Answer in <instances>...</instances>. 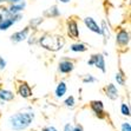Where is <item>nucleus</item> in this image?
<instances>
[{
  "instance_id": "nucleus-21",
  "label": "nucleus",
  "mask_w": 131,
  "mask_h": 131,
  "mask_svg": "<svg viewBox=\"0 0 131 131\" xmlns=\"http://www.w3.org/2000/svg\"><path fill=\"white\" fill-rule=\"evenodd\" d=\"M82 82L83 84H95V83H97V78L95 76L90 74V73H88V74H84L82 77Z\"/></svg>"
},
{
  "instance_id": "nucleus-28",
  "label": "nucleus",
  "mask_w": 131,
  "mask_h": 131,
  "mask_svg": "<svg viewBox=\"0 0 131 131\" xmlns=\"http://www.w3.org/2000/svg\"><path fill=\"white\" fill-rule=\"evenodd\" d=\"M6 1H8V3H12V4H17V3H19L20 0H6Z\"/></svg>"
},
{
  "instance_id": "nucleus-20",
  "label": "nucleus",
  "mask_w": 131,
  "mask_h": 131,
  "mask_svg": "<svg viewBox=\"0 0 131 131\" xmlns=\"http://www.w3.org/2000/svg\"><path fill=\"white\" fill-rule=\"evenodd\" d=\"M13 24L14 23H13V20L11 18H4L0 21V31H7Z\"/></svg>"
},
{
  "instance_id": "nucleus-11",
  "label": "nucleus",
  "mask_w": 131,
  "mask_h": 131,
  "mask_svg": "<svg viewBox=\"0 0 131 131\" xmlns=\"http://www.w3.org/2000/svg\"><path fill=\"white\" fill-rule=\"evenodd\" d=\"M67 92V84L65 80H60V82H58V84H57V86H56L54 89V97L57 98V99H63V98L65 97V95H66Z\"/></svg>"
},
{
  "instance_id": "nucleus-29",
  "label": "nucleus",
  "mask_w": 131,
  "mask_h": 131,
  "mask_svg": "<svg viewBox=\"0 0 131 131\" xmlns=\"http://www.w3.org/2000/svg\"><path fill=\"white\" fill-rule=\"evenodd\" d=\"M60 3H63V4H67V3H70L71 0H59Z\"/></svg>"
},
{
  "instance_id": "nucleus-24",
  "label": "nucleus",
  "mask_w": 131,
  "mask_h": 131,
  "mask_svg": "<svg viewBox=\"0 0 131 131\" xmlns=\"http://www.w3.org/2000/svg\"><path fill=\"white\" fill-rule=\"evenodd\" d=\"M6 66H7V61L5 60L4 57L0 56V71H4L5 69H6Z\"/></svg>"
},
{
  "instance_id": "nucleus-23",
  "label": "nucleus",
  "mask_w": 131,
  "mask_h": 131,
  "mask_svg": "<svg viewBox=\"0 0 131 131\" xmlns=\"http://www.w3.org/2000/svg\"><path fill=\"white\" fill-rule=\"evenodd\" d=\"M121 131H131V124L129 121L122 123V125H121Z\"/></svg>"
},
{
  "instance_id": "nucleus-31",
  "label": "nucleus",
  "mask_w": 131,
  "mask_h": 131,
  "mask_svg": "<svg viewBox=\"0 0 131 131\" xmlns=\"http://www.w3.org/2000/svg\"><path fill=\"white\" fill-rule=\"evenodd\" d=\"M4 1H6V0H0V4H1V3H4Z\"/></svg>"
},
{
  "instance_id": "nucleus-13",
  "label": "nucleus",
  "mask_w": 131,
  "mask_h": 131,
  "mask_svg": "<svg viewBox=\"0 0 131 131\" xmlns=\"http://www.w3.org/2000/svg\"><path fill=\"white\" fill-rule=\"evenodd\" d=\"M84 24L91 32H93L96 34H101V26L96 23V20L93 18H91V17L84 18Z\"/></svg>"
},
{
  "instance_id": "nucleus-30",
  "label": "nucleus",
  "mask_w": 131,
  "mask_h": 131,
  "mask_svg": "<svg viewBox=\"0 0 131 131\" xmlns=\"http://www.w3.org/2000/svg\"><path fill=\"white\" fill-rule=\"evenodd\" d=\"M4 19V17H3V14H1V13H0V21H1V20H3Z\"/></svg>"
},
{
  "instance_id": "nucleus-25",
  "label": "nucleus",
  "mask_w": 131,
  "mask_h": 131,
  "mask_svg": "<svg viewBox=\"0 0 131 131\" xmlns=\"http://www.w3.org/2000/svg\"><path fill=\"white\" fill-rule=\"evenodd\" d=\"M41 131H59V130L56 128L54 125H46V126H44L41 129Z\"/></svg>"
},
{
  "instance_id": "nucleus-1",
  "label": "nucleus",
  "mask_w": 131,
  "mask_h": 131,
  "mask_svg": "<svg viewBox=\"0 0 131 131\" xmlns=\"http://www.w3.org/2000/svg\"><path fill=\"white\" fill-rule=\"evenodd\" d=\"M36 113L32 110L19 111L8 117V125L12 131H25L33 124Z\"/></svg>"
},
{
  "instance_id": "nucleus-7",
  "label": "nucleus",
  "mask_w": 131,
  "mask_h": 131,
  "mask_svg": "<svg viewBox=\"0 0 131 131\" xmlns=\"http://www.w3.org/2000/svg\"><path fill=\"white\" fill-rule=\"evenodd\" d=\"M74 61L70 58H63L58 64V72L60 74H70L74 70Z\"/></svg>"
},
{
  "instance_id": "nucleus-19",
  "label": "nucleus",
  "mask_w": 131,
  "mask_h": 131,
  "mask_svg": "<svg viewBox=\"0 0 131 131\" xmlns=\"http://www.w3.org/2000/svg\"><path fill=\"white\" fill-rule=\"evenodd\" d=\"M63 105L65 107H67V109H73V107L76 106V98H74V96H72V95L67 96L64 99V102H63Z\"/></svg>"
},
{
  "instance_id": "nucleus-18",
  "label": "nucleus",
  "mask_w": 131,
  "mask_h": 131,
  "mask_svg": "<svg viewBox=\"0 0 131 131\" xmlns=\"http://www.w3.org/2000/svg\"><path fill=\"white\" fill-rule=\"evenodd\" d=\"M119 111H121V113H122V116H123V117L130 118V116H131V109H130V105H129L128 103L123 102V103L121 104Z\"/></svg>"
},
{
  "instance_id": "nucleus-15",
  "label": "nucleus",
  "mask_w": 131,
  "mask_h": 131,
  "mask_svg": "<svg viewBox=\"0 0 131 131\" xmlns=\"http://www.w3.org/2000/svg\"><path fill=\"white\" fill-rule=\"evenodd\" d=\"M115 80H116L117 85L125 86V84H126V74H125V72L122 69H119L116 72V74H115Z\"/></svg>"
},
{
  "instance_id": "nucleus-17",
  "label": "nucleus",
  "mask_w": 131,
  "mask_h": 131,
  "mask_svg": "<svg viewBox=\"0 0 131 131\" xmlns=\"http://www.w3.org/2000/svg\"><path fill=\"white\" fill-rule=\"evenodd\" d=\"M44 15H45V17H49V18H56V17H59V15H60V12H59L58 7L54 5V6L50 7L47 11H45Z\"/></svg>"
},
{
  "instance_id": "nucleus-12",
  "label": "nucleus",
  "mask_w": 131,
  "mask_h": 131,
  "mask_svg": "<svg viewBox=\"0 0 131 131\" xmlns=\"http://www.w3.org/2000/svg\"><path fill=\"white\" fill-rule=\"evenodd\" d=\"M14 98H15L14 92L8 90V89H5L4 86L0 85V102L8 103V102L14 101Z\"/></svg>"
},
{
  "instance_id": "nucleus-9",
  "label": "nucleus",
  "mask_w": 131,
  "mask_h": 131,
  "mask_svg": "<svg viewBox=\"0 0 131 131\" xmlns=\"http://www.w3.org/2000/svg\"><path fill=\"white\" fill-rule=\"evenodd\" d=\"M103 92H104V95L106 96L110 101H117L118 97H119L118 88H117V85L116 84H113V83H109L107 85L104 86Z\"/></svg>"
},
{
  "instance_id": "nucleus-16",
  "label": "nucleus",
  "mask_w": 131,
  "mask_h": 131,
  "mask_svg": "<svg viewBox=\"0 0 131 131\" xmlns=\"http://www.w3.org/2000/svg\"><path fill=\"white\" fill-rule=\"evenodd\" d=\"M101 34L104 37V40H105V41L110 39V36H111V33H110V28H109V26H107V24H106V21H105V20H103V21H102Z\"/></svg>"
},
{
  "instance_id": "nucleus-8",
  "label": "nucleus",
  "mask_w": 131,
  "mask_h": 131,
  "mask_svg": "<svg viewBox=\"0 0 131 131\" xmlns=\"http://www.w3.org/2000/svg\"><path fill=\"white\" fill-rule=\"evenodd\" d=\"M66 31H67V36L70 37L71 39L73 40L79 39V27H78V23L74 19H69L67 20Z\"/></svg>"
},
{
  "instance_id": "nucleus-5",
  "label": "nucleus",
  "mask_w": 131,
  "mask_h": 131,
  "mask_svg": "<svg viewBox=\"0 0 131 131\" xmlns=\"http://www.w3.org/2000/svg\"><path fill=\"white\" fill-rule=\"evenodd\" d=\"M17 95L23 99H30L33 97V90L27 82L19 80L17 85Z\"/></svg>"
},
{
  "instance_id": "nucleus-6",
  "label": "nucleus",
  "mask_w": 131,
  "mask_h": 131,
  "mask_svg": "<svg viewBox=\"0 0 131 131\" xmlns=\"http://www.w3.org/2000/svg\"><path fill=\"white\" fill-rule=\"evenodd\" d=\"M116 44L119 49H128L130 45V32L125 28H119L116 34Z\"/></svg>"
},
{
  "instance_id": "nucleus-27",
  "label": "nucleus",
  "mask_w": 131,
  "mask_h": 131,
  "mask_svg": "<svg viewBox=\"0 0 131 131\" xmlns=\"http://www.w3.org/2000/svg\"><path fill=\"white\" fill-rule=\"evenodd\" d=\"M72 131H84V128H83L82 124H76V125H73Z\"/></svg>"
},
{
  "instance_id": "nucleus-2",
  "label": "nucleus",
  "mask_w": 131,
  "mask_h": 131,
  "mask_svg": "<svg viewBox=\"0 0 131 131\" xmlns=\"http://www.w3.org/2000/svg\"><path fill=\"white\" fill-rule=\"evenodd\" d=\"M39 45L43 49L51 52H58L65 46V39L63 36H52V34H43L38 39Z\"/></svg>"
},
{
  "instance_id": "nucleus-26",
  "label": "nucleus",
  "mask_w": 131,
  "mask_h": 131,
  "mask_svg": "<svg viewBox=\"0 0 131 131\" xmlns=\"http://www.w3.org/2000/svg\"><path fill=\"white\" fill-rule=\"evenodd\" d=\"M73 129V124L72 123H65L63 126V131H72Z\"/></svg>"
},
{
  "instance_id": "nucleus-14",
  "label": "nucleus",
  "mask_w": 131,
  "mask_h": 131,
  "mask_svg": "<svg viewBox=\"0 0 131 131\" xmlns=\"http://www.w3.org/2000/svg\"><path fill=\"white\" fill-rule=\"evenodd\" d=\"M70 50L72 52H74V53H83V52H86L89 50V46L86 45V44L84 43H80V41H78V43H73L72 45L70 46Z\"/></svg>"
},
{
  "instance_id": "nucleus-3",
  "label": "nucleus",
  "mask_w": 131,
  "mask_h": 131,
  "mask_svg": "<svg viewBox=\"0 0 131 131\" xmlns=\"http://www.w3.org/2000/svg\"><path fill=\"white\" fill-rule=\"evenodd\" d=\"M88 65L91 67H96L102 73L106 72V63H105V57L102 53H95L90 57L88 60Z\"/></svg>"
},
{
  "instance_id": "nucleus-10",
  "label": "nucleus",
  "mask_w": 131,
  "mask_h": 131,
  "mask_svg": "<svg viewBox=\"0 0 131 131\" xmlns=\"http://www.w3.org/2000/svg\"><path fill=\"white\" fill-rule=\"evenodd\" d=\"M28 33H30V27H25L24 30L21 31H18L11 36V41L14 44H18V43H21V41H25V40L28 38Z\"/></svg>"
},
{
  "instance_id": "nucleus-4",
  "label": "nucleus",
  "mask_w": 131,
  "mask_h": 131,
  "mask_svg": "<svg viewBox=\"0 0 131 131\" xmlns=\"http://www.w3.org/2000/svg\"><path fill=\"white\" fill-rule=\"evenodd\" d=\"M90 110L92 111V113L97 117L98 119H104L106 118L107 113L105 111V106H104L103 101H99V99H93V101L90 102L89 104Z\"/></svg>"
},
{
  "instance_id": "nucleus-22",
  "label": "nucleus",
  "mask_w": 131,
  "mask_h": 131,
  "mask_svg": "<svg viewBox=\"0 0 131 131\" xmlns=\"http://www.w3.org/2000/svg\"><path fill=\"white\" fill-rule=\"evenodd\" d=\"M41 23H43V18L32 19V20L30 21V26H28V27H30V28H37L40 24H41Z\"/></svg>"
}]
</instances>
